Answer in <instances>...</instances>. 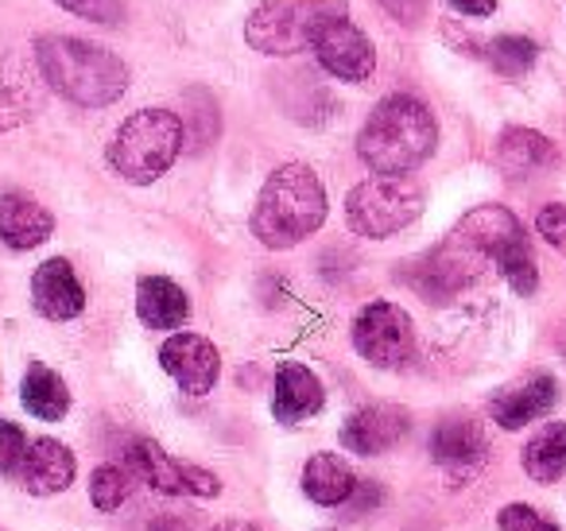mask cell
I'll list each match as a JSON object with an SVG mask.
<instances>
[{
    "label": "cell",
    "mask_w": 566,
    "mask_h": 531,
    "mask_svg": "<svg viewBox=\"0 0 566 531\" xmlns=\"http://www.w3.org/2000/svg\"><path fill=\"white\" fill-rule=\"evenodd\" d=\"M434 144H439L434 113L416 94H388L365 121L357 156L373 175H411L431 159Z\"/></svg>",
    "instance_id": "cell-1"
},
{
    "label": "cell",
    "mask_w": 566,
    "mask_h": 531,
    "mask_svg": "<svg viewBox=\"0 0 566 531\" xmlns=\"http://www.w3.org/2000/svg\"><path fill=\"white\" fill-rule=\"evenodd\" d=\"M35 66L43 82L66 102L102 110L128 90V66L109 48H97L74 35H40L35 40Z\"/></svg>",
    "instance_id": "cell-2"
},
{
    "label": "cell",
    "mask_w": 566,
    "mask_h": 531,
    "mask_svg": "<svg viewBox=\"0 0 566 531\" xmlns=\"http://www.w3.org/2000/svg\"><path fill=\"white\" fill-rule=\"evenodd\" d=\"M326 221V187L307 164H283L264 179L252 210V237L264 249H292Z\"/></svg>",
    "instance_id": "cell-3"
},
{
    "label": "cell",
    "mask_w": 566,
    "mask_h": 531,
    "mask_svg": "<svg viewBox=\"0 0 566 531\" xmlns=\"http://www.w3.org/2000/svg\"><path fill=\"white\" fill-rule=\"evenodd\" d=\"M182 152V121L171 110H140L117 128L109 144V167L125 183L148 187Z\"/></svg>",
    "instance_id": "cell-4"
},
{
    "label": "cell",
    "mask_w": 566,
    "mask_h": 531,
    "mask_svg": "<svg viewBox=\"0 0 566 531\" xmlns=\"http://www.w3.org/2000/svg\"><path fill=\"white\" fill-rule=\"evenodd\" d=\"M338 17H349V0H260L249 12L244 40L260 55H300Z\"/></svg>",
    "instance_id": "cell-5"
},
{
    "label": "cell",
    "mask_w": 566,
    "mask_h": 531,
    "mask_svg": "<svg viewBox=\"0 0 566 531\" xmlns=\"http://www.w3.org/2000/svg\"><path fill=\"white\" fill-rule=\"evenodd\" d=\"M423 214V190L403 175H377L346 195V221L357 237L385 241Z\"/></svg>",
    "instance_id": "cell-6"
},
{
    "label": "cell",
    "mask_w": 566,
    "mask_h": 531,
    "mask_svg": "<svg viewBox=\"0 0 566 531\" xmlns=\"http://www.w3.org/2000/svg\"><path fill=\"white\" fill-rule=\"evenodd\" d=\"M354 350L377 368H400L416 357V326L396 303H369L354 319Z\"/></svg>",
    "instance_id": "cell-7"
},
{
    "label": "cell",
    "mask_w": 566,
    "mask_h": 531,
    "mask_svg": "<svg viewBox=\"0 0 566 531\" xmlns=\"http://www.w3.org/2000/svg\"><path fill=\"white\" fill-rule=\"evenodd\" d=\"M128 469H133V477L148 481L151 489L167 492V497H218L221 492V481L210 469L167 458V450H159L151 438H136L128 446Z\"/></svg>",
    "instance_id": "cell-8"
},
{
    "label": "cell",
    "mask_w": 566,
    "mask_h": 531,
    "mask_svg": "<svg viewBox=\"0 0 566 531\" xmlns=\"http://www.w3.org/2000/svg\"><path fill=\"white\" fill-rule=\"evenodd\" d=\"M481 272V257L465 244H458L450 237L447 244H439L434 252L419 257L416 264L408 268L403 280L427 299V303H447L450 295H458L462 288H470Z\"/></svg>",
    "instance_id": "cell-9"
},
{
    "label": "cell",
    "mask_w": 566,
    "mask_h": 531,
    "mask_svg": "<svg viewBox=\"0 0 566 531\" xmlns=\"http://www.w3.org/2000/svg\"><path fill=\"white\" fill-rule=\"evenodd\" d=\"M311 51H315L318 66L342 82H365V79H373V71H377V51H373L369 35H365L349 17L331 20V24L315 35Z\"/></svg>",
    "instance_id": "cell-10"
},
{
    "label": "cell",
    "mask_w": 566,
    "mask_h": 531,
    "mask_svg": "<svg viewBox=\"0 0 566 531\" xmlns=\"http://www.w3.org/2000/svg\"><path fill=\"white\" fill-rule=\"evenodd\" d=\"M159 365L175 376L187 396H206V392L218 384L221 373V357L213 350L210 337L202 334H171L159 350Z\"/></svg>",
    "instance_id": "cell-11"
},
{
    "label": "cell",
    "mask_w": 566,
    "mask_h": 531,
    "mask_svg": "<svg viewBox=\"0 0 566 531\" xmlns=\"http://www.w3.org/2000/svg\"><path fill=\"white\" fill-rule=\"evenodd\" d=\"M411 419L403 407L396 404H369L361 412H354L342 427V446L361 458H377V454L392 450L403 435H408Z\"/></svg>",
    "instance_id": "cell-12"
},
{
    "label": "cell",
    "mask_w": 566,
    "mask_h": 531,
    "mask_svg": "<svg viewBox=\"0 0 566 531\" xmlns=\"http://www.w3.org/2000/svg\"><path fill=\"white\" fill-rule=\"evenodd\" d=\"M431 458L439 461L447 473L454 477H470L473 469L485 466L489 458V438L485 430L478 427V419H465V415H454V419H442L431 435Z\"/></svg>",
    "instance_id": "cell-13"
},
{
    "label": "cell",
    "mask_w": 566,
    "mask_h": 531,
    "mask_svg": "<svg viewBox=\"0 0 566 531\" xmlns=\"http://www.w3.org/2000/svg\"><path fill=\"white\" fill-rule=\"evenodd\" d=\"M32 303L43 319L51 322H66V319H78L82 306H86V291H82L78 275H74L71 260L55 257L48 264L35 268L32 275Z\"/></svg>",
    "instance_id": "cell-14"
},
{
    "label": "cell",
    "mask_w": 566,
    "mask_h": 531,
    "mask_svg": "<svg viewBox=\"0 0 566 531\" xmlns=\"http://www.w3.org/2000/svg\"><path fill=\"white\" fill-rule=\"evenodd\" d=\"M51 233H55V218L32 195H20V190L0 195V241L9 244V249H40Z\"/></svg>",
    "instance_id": "cell-15"
},
{
    "label": "cell",
    "mask_w": 566,
    "mask_h": 531,
    "mask_svg": "<svg viewBox=\"0 0 566 531\" xmlns=\"http://www.w3.org/2000/svg\"><path fill=\"white\" fill-rule=\"evenodd\" d=\"M326 404L323 384L300 361H287V365L275 368V396H272V412L280 423H303L311 415H318Z\"/></svg>",
    "instance_id": "cell-16"
},
{
    "label": "cell",
    "mask_w": 566,
    "mask_h": 531,
    "mask_svg": "<svg viewBox=\"0 0 566 531\" xmlns=\"http://www.w3.org/2000/svg\"><path fill=\"white\" fill-rule=\"evenodd\" d=\"M558 164V148L539 136L535 128H504L501 140H496V167H501L509 179H532V175L547 171Z\"/></svg>",
    "instance_id": "cell-17"
},
{
    "label": "cell",
    "mask_w": 566,
    "mask_h": 531,
    "mask_svg": "<svg viewBox=\"0 0 566 531\" xmlns=\"http://www.w3.org/2000/svg\"><path fill=\"white\" fill-rule=\"evenodd\" d=\"M20 481L35 497H51L63 492L74 481V454L66 450L59 438H35L28 442L24 466H20Z\"/></svg>",
    "instance_id": "cell-18"
},
{
    "label": "cell",
    "mask_w": 566,
    "mask_h": 531,
    "mask_svg": "<svg viewBox=\"0 0 566 531\" xmlns=\"http://www.w3.org/2000/svg\"><path fill=\"white\" fill-rule=\"evenodd\" d=\"M555 396H558L555 376L539 373V376H532V381H524V384H516V388L493 396L489 415H493L504 430H520L532 419H539V415H547L551 407H555Z\"/></svg>",
    "instance_id": "cell-19"
},
{
    "label": "cell",
    "mask_w": 566,
    "mask_h": 531,
    "mask_svg": "<svg viewBox=\"0 0 566 531\" xmlns=\"http://www.w3.org/2000/svg\"><path fill=\"white\" fill-rule=\"evenodd\" d=\"M136 314L148 330H175L187 322L190 303L182 288L167 275H144L136 288Z\"/></svg>",
    "instance_id": "cell-20"
},
{
    "label": "cell",
    "mask_w": 566,
    "mask_h": 531,
    "mask_svg": "<svg viewBox=\"0 0 566 531\" xmlns=\"http://www.w3.org/2000/svg\"><path fill=\"white\" fill-rule=\"evenodd\" d=\"M20 404L28 407V415L43 423H59L66 412H71V392H66L63 376L48 365H28L24 384H20Z\"/></svg>",
    "instance_id": "cell-21"
},
{
    "label": "cell",
    "mask_w": 566,
    "mask_h": 531,
    "mask_svg": "<svg viewBox=\"0 0 566 531\" xmlns=\"http://www.w3.org/2000/svg\"><path fill=\"white\" fill-rule=\"evenodd\" d=\"M357 489V477L338 454H315L303 469V492H307L315 504L334 508V504H346Z\"/></svg>",
    "instance_id": "cell-22"
},
{
    "label": "cell",
    "mask_w": 566,
    "mask_h": 531,
    "mask_svg": "<svg viewBox=\"0 0 566 531\" xmlns=\"http://www.w3.org/2000/svg\"><path fill=\"white\" fill-rule=\"evenodd\" d=\"M524 473L543 485L558 481L566 473V423H547L524 446Z\"/></svg>",
    "instance_id": "cell-23"
},
{
    "label": "cell",
    "mask_w": 566,
    "mask_h": 531,
    "mask_svg": "<svg viewBox=\"0 0 566 531\" xmlns=\"http://www.w3.org/2000/svg\"><path fill=\"white\" fill-rule=\"evenodd\" d=\"M481 59L504 79H520L539 63V43L527 40V35H496L481 48Z\"/></svg>",
    "instance_id": "cell-24"
},
{
    "label": "cell",
    "mask_w": 566,
    "mask_h": 531,
    "mask_svg": "<svg viewBox=\"0 0 566 531\" xmlns=\"http://www.w3.org/2000/svg\"><path fill=\"white\" fill-rule=\"evenodd\" d=\"M493 264L501 268L504 280L516 288V295H532L539 288V268H535V257H532V241L527 233H516L493 252Z\"/></svg>",
    "instance_id": "cell-25"
},
{
    "label": "cell",
    "mask_w": 566,
    "mask_h": 531,
    "mask_svg": "<svg viewBox=\"0 0 566 531\" xmlns=\"http://www.w3.org/2000/svg\"><path fill=\"white\" fill-rule=\"evenodd\" d=\"M128 492H133V469L97 466L94 477H90V500H94V508H102V512H117L128 500Z\"/></svg>",
    "instance_id": "cell-26"
},
{
    "label": "cell",
    "mask_w": 566,
    "mask_h": 531,
    "mask_svg": "<svg viewBox=\"0 0 566 531\" xmlns=\"http://www.w3.org/2000/svg\"><path fill=\"white\" fill-rule=\"evenodd\" d=\"M55 4L74 12V17L90 20V24H102V28L125 24V0H55Z\"/></svg>",
    "instance_id": "cell-27"
},
{
    "label": "cell",
    "mask_w": 566,
    "mask_h": 531,
    "mask_svg": "<svg viewBox=\"0 0 566 531\" xmlns=\"http://www.w3.org/2000/svg\"><path fill=\"white\" fill-rule=\"evenodd\" d=\"M28 454V435L17 423H0V469L4 473H20Z\"/></svg>",
    "instance_id": "cell-28"
},
{
    "label": "cell",
    "mask_w": 566,
    "mask_h": 531,
    "mask_svg": "<svg viewBox=\"0 0 566 531\" xmlns=\"http://www.w3.org/2000/svg\"><path fill=\"white\" fill-rule=\"evenodd\" d=\"M496 523H501L504 531H558L551 520H543L535 508H527V504H509V508H501L496 512Z\"/></svg>",
    "instance_id": "cell-29"
},
{
    "label": "cell",
    "mask_w": 566,
    "mask_h": 531,
    "mask_svg": "<svg viewBox=\"0 0 566 531\" xmlns=\"http://www.w3.org/2000/svg\"><path fill=\"white\" fill-rule=\"evenodd\" d=\"M535 229H539V237L551 249L566 252V206H543L539 218H535Z\"/></svg>",
    "instance_id": "cell-30"
},
{
    "label": "cell",
    "mask_w": 566,
    "mask_h": 531,
    "mask_svg": "<svg viewBox=\"0 0 566 531\" xmlns=\"http://www.w3.org/2000/svg\"><path fill=\"white\" fill-rule=\"evenodd\" d=\"M377 4L403 28H419L427 20V0H377Z\"/></svg>",
    "instance_id": "cell-31"
},
{
    "label": "cell",
    "mask_w": 566,
    "mask_h": 531,
    "mask_svg": "<svg viewBox=\"0 0 566 531\" xmlns=\"http://www.w3.org/2000/svg\"><path fill=\"white\" fill-rule=\"evenodd\" d=\"M462 17H493L496 9V0H450Z\"/></svg>",
    "instance_id": "cell-32"
},
{
    "label": "cell",
    "mask_w": 566,
    "mask_h": 531,
    "mask_svg": "<svg viewBox=\"0 0 566 531\" xmlns=\"http://www.w3.org/2000/svg\"><path fill=\"white\" fill-rule=\"evenodd\" d=\"M213 531H260L256 523H249V520H221Z\"/></svg>",
    "instance_id": "cell-33"
},
{
    "label": "cell",
    "mask_w": 566,
    "mask_h": 531,
    "mask_svg": "<svg viewBox=\"0 0 566 531\" xmlns=\"http://www.w3.org/2000/svg\"><path fill=\"white\" fill-rule=\"evenodd\" d=\"M0 63H4V55H0Z\"/></svg>",
    "instance_id": "cell-34"
}]
</instances>
